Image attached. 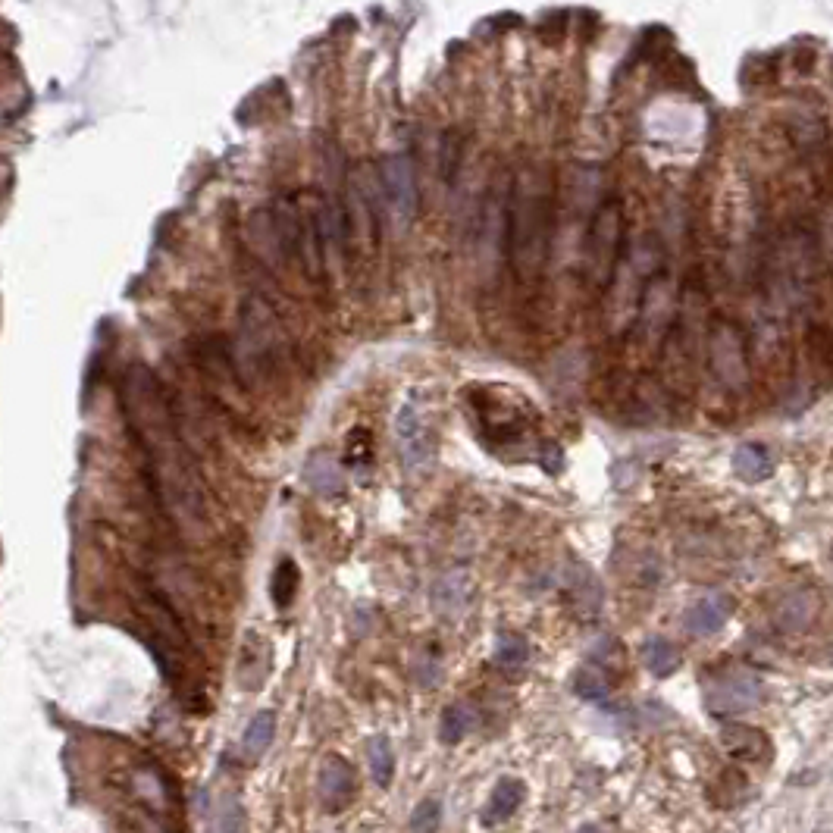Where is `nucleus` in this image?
Returning <instances> with one entry per match:
<instances>
[{
  "label": "nucleus",
  "instance_id": "nucleus-1",
  "mask_svg": "<svg viewBox=\"0 0 833 833\" xmlns=\"http://www.w3.org/2000/svg\"><path fill=\"white\" fill-rule=\"evenodd\" d=\"M123 414L145 458L148 480L163 508L182 517H204V492L188 448L176 433V420L163 386L148 367H132L123 379Z\"/></svg>",
  "mask_w": 833,
  "mask_h": 833
},
{
  "label": "nucleus",
  "instance_id": "nucleus-2",
  "mask_svg": "<svg viewBox=\"0 0 833 833\" xmlns=\"http://www.w3.org/2000/svg\"><path fill=\"white\" fill-rule=\"evenodd\" d=\"M552 245V195L539 170H523L508 192V260L517 276L542 270Z\"/></svg>",
  "mask_w": 833,
  "mask_h": 833
},
{
  "label": "nucleus",
  "instance_id": "nucleus-3",
  "mask_svg": "<svg viewBox=\"0 0 833 833\" xmlns=\"http://www.w3.org/2000/svg\"><path fill=\"white\" fill-rule=\"evenodd\" d=\"M621 238H624V210L617 201H608L592 217L583 242V276L595 289H605L611 282L617 260H621Z\"/></svg>",
  "mask_w": 833,
  "mask_h": 833
},
{
  "label": "nucleus",
  "instance_id": "nucleus-4",
  "mask_svg": "<svg viewBox=\"0 0 833 833\" xmlns=\"http://www.w3.org/2000/svg\"><path fill=\"white\" fill-rule=\"evenodd\" d=\"M379 182H383V198L389 217L398 223V229H408L420 210V192H417V176L414 163L408 154H386L379 160Z\"/></svg>",
  "mask_w": 833,
  "mask_h": 833
},
{
  "label": "nucleus",
  "instance_id": "nucleus-5",
  "mask_svg": "<svg viewBox=\"0 0 833 833\" xmlns=\"http://www.w3.org/2000/svg\"><path fill=\"white\" fill-rule=\"evenodd\" d=\"M279 354V320L260 298H248L242 307V357L251 367L276 361Z\"/></svg>",
  "mask_w": 833,
  "mask_h": 833
},
{
  "label": "nucleus",
  "instance_id": "nucleus-6",
  "mask_svg": "<svg viewBox=\"0 0 833 833\" xmlns=\"http://www.w3.org/2000/svg\"><path fill=\"white\" fill-rule=\"evenodd\" d=\"M765 696L761 680L749 671H727L705 683V708L711 714H743Z\"/></svg>",
  "mask_w": 833,
  "mask_h": 833
},
{
  "label": "nucleus",
  "instance_id": "nucleus-7",
  "mask_svg": "<svg viewBox=\"0 0 833 833\" xmlns=\"http://www.w3.org/2000/svg\"><path fill=\"white\" fill-rule=\"evenodd\" d=\"M708 361L714 376L721 379L724 386L740 389L746 383V351H743V339L740 332L727 323H718L708 336Z\"/></svg>",
  "mask_w": 833,
  "mask_h": 833
},
{
  "label": "nucleus",
  "instance_id": "nucleus-8",
  "mask_svg": "<svg viewBox=\"0 0 833 833\" xmlns=\"http://www.w3.org/2000/svg\"><path fill=\"white\" fill-rule=\"evenodd\" d=\"M395 433H398V445H401L398 455H401L404 470H417L420 464H426L433 445H430V436H426V423L417 411V404H404L398 411Z\"/></svg>",
  "mask_w": 833,
  "mask_h": 833
},
{
  "label": "nucleus",
  "instance_id": "nucleus-9",
  "mask_svg": "<svg viewBox=\"0 0 833 833\" xmlns=\"http://www.w3.org/2000/svg\"><path fill=\"white\" fill-rule=\"evenodd\" d=\"M354 796V771L345 758L329 755L320 768V799L326 812H342Z\"/></svg>",
  "mask_w": 833,
  "mask_h": 833
},
{
  "label": "nucleus",
  "instance_id": "nucleus-10",
  "mask_svg": "<svg viewBox=\"0 0 833 833\" xmlns=\"http://www.w3.org/2000/svg\"><path fill=\"white\" fill-rule=\"evenodd\" d=\"M523 796H527V787L517 780V777H502L495 783V790L492 796L486 799L483 805V824L486 827H498V824H505L517 808L523 805Z\"/></svg>",
  "mask_w": 833,
  "mask_h": 833
},
{
  "label": "nucleus",
  "instance_id": "nucleus-11",
  "mask_svg": "<svg viewBox=\"0 0 833 833\" xmlns=\"http://www.w3.org/2000/svg\"><path fill=\"white\" fill-rule=\"evenodd\" d=\"M730 617V602L721 599V595H711V599H699L696 605H689L683 614V627L689 636H714Z\"/></svg>",
  "mask_w": 833,
  "mask_h": 833
},
{
  "label": "nucleus",
  "instance_id": "nucleus-12",
  "mask_svg": "<svg viewBox=\"0 0 833 833\" xmlns=\"http://www.w3.org/2000/svg\"><path fill=\"white\" fill-rule=\"evenodd\" d=\"M304 483L311 486L323 498H339L345 492V476L339 461L326 455V451H314L304 464Z\"/></svg>",
  "mask_w": 833,
  "mask_h": 833
},
{
  "label": "nucleus",
  "instance_id": "nucleus-13",
  "mask_svg": "<svg viewBox=\"0 0 833 833\" xmlns=\"http://www.w3.org/2000/svg\"><path fill=\"white\" fill-rule=\"evenodd\" d=\"M815 617H818V599H815V592H808V589H796L790 595H783V602L777 605V627L787 633L805 630Z\"/></svg>",
  "mask_w": 833,
  "mask_h": 833
},
{
  "label": "nucleus",
  "instance_id": "nucleus-14",
  "mask_svg": "<svg viewBox=\"0 0 833 833\" xmlns=\"http://www.w3.org/2000/svg\"><path fill=\"white\" fill-rule=\"evenodd\" d=\"M733 473L746 483H761L774 473V461L765 445H740L733 451Z\"/></svg>",
  "mask_w": 833,
  "mask_h": 833
},
{
  "label": "nucleus",
  "instance_id": "nucleus-15",
  "mask_svg": "<svg viewBox=\"0 0 833 833\" xmlns=\"http://www.w3.org/2000/svg\"><path fill=\"white\" fill-rule=\"evenodd\" d=\"M245 827V808L238 796L223 793L207 812V830L204 833H242Z\"/></svg>",
  "mask_w": 833,
  "mask_h": 833
},
{
  "label": "nucleus",
  "instance_id": "nucleus-16",
  "mask_svg": "<svg viewBox=\"0 0 833 833\" xmlns=\"http://www.w3.org/2000/svg\"><path fill=\"white\" fill-rule=\"evenodd\" d=\"M476 721H480V714H476V708L470 702H458V705H448L445 714H442V721H439V740L442 743H461L464 736L476 727Z\"/></svg>",
  "mask_w": 833,
  "mask_h": 833
},
{
  "label": "nucleus",
  "instance_id": "nucleus-17",
  "mask_svg": "<svg viewBox=\"0 0 833 833\" xmlns=\"http://www.w3.org/2000/svg\"><path fill=\"white\" fill-rule=\"evenodd\" d=\"M642 664H646L655 677H671L680 668V652L671 639L652 636V639H646V646H642Z\"/></svg>",
  "mask_w": 833,
  "mask_h": 833
},
{
  "label": "nucleus",
  "instance_id": "nucleus-18",
  "mask_svg": "<svg viewBox=\"0 0 833 833\" xmlns=\"http://www.w3.org/2000/svg\"><path fill=\"white\" fill-rule=\"evenodd\" d=\"M273 733H276V714L273 711H257L251 724L245 727V736H242V752L245 758H260L270 743H273Z\"/></svg>",
  "mask_w": 833,
  "mask_h": 833
},
{
  "label": "nucleus",
  "instance_id": "nucleus-19",
  "mask_svg": "<svg viewBox=\"0 0 833 833\" xmlns=\"http://www.w3.org/2000/svg\"><path fill=\"white\" fill-rule=\"evenodd\" d=\"M567 589H570V599H574V605L583 614H595L602 608V586L586 567H577L574 574L567 577Z\"/></svg>",
  "mask_w": 833,
  "mask_h": 833
},
{
  "label": "nucleus",
  "instance_id": "nucleus-20",
  "mask_svg": "<svg viewBox=\"0 0 833 833\" xmlns=\"http://www.w3.org/2000/svg\"><path fill=\"white\" fill-rule=\"evenodd\" d=\"M721 743L727 746V752L740 755V758H758V755H768V740L752 727H740L733 724L721 733Z\"/></svg>",
  "mask_w": 833,
  "mask_h": 833
},
{
  "label": "nucleus",
  "instance_id": "nucleus-21",
  "mask_svg": "<svg viewBox=\"0 0 833 833\" xmlns=\"http://www.w3.org/2000/svg\"><path fill=\"white\" fill-rule=\"evenodd\" d=\"M467 599H470V583H467L464 574H451V577H445V580L436 586V608H439L442 614H458V611H464Z\"/></svg>",
  "mask_w": 833,
  "mask_h": 833
},
{
  "label": "nucleus",
  "instance_id": "nucleus-22",
  "mask_svg": "<svg viewBox=\"0 0 833 833\" xmlns=\"http://www.w3.org/2000/svg\"><path fill=\"white\" fill-rule=\"evenodd\" d=\"M530 658V646L527 639L517 633H502L495 639V664L505 671H520Z\"/></svg>",
  "mask_w": 833,
  "mask_h": 833
},
{
  "label": "nucleus",
  "instance_id": "nucleus-23",
  "mask_svg": "<svg viewBox=\"0 0 833 833\" xmlns=\"http://www.w3.org/2000/svg\"><path fill=\"white\" fill-rule=\"evenodd\" d=\"M298 583H301V574H298L295 561H292V558L279 561L276 574H273V586H270V592H273V605H276V608H289V605L295 602Z\"/></svg>",
  "mask_w": 833,
  "mask_h": 833
},
{
  "label": "nucleus",
  "instance_id": "nucleus-24",
  "mask_svg": "<svg viewBox=\"0 0 833 833\" xmlns=\"http://www.w3.org/2000/svg\"><path fill=\"white\" fill-rule=\"evenodd\" d=\"M367 758H370V774H373V780L379 783V787H389L392 774H395V752H392V746H389L386 736H376V740H370Z\"/></svg>",
  "mask_w": 833,
  "mask_h": 833
},
{
  "label": "nucleus",
  "instance_id": "nucleus-25",
  "mask_svg": "<svg viewBox=\"0 0 833 833\" xmlns=\"http://www.w3.org/2000/svg\"><path fill=\"white\" fill-rule=\"evenodd\" d=\"M574 693L583 696L586 702H605L608 693H611V680L602 668H595V664H589V668L577 671L574 677Z\"/></svg>",
  "mask_w": 833,
  "mask_h": 833
},
{
  "label": "nucleus",
  "instance_id": "nucleus-26",
  "mask_svg": "<svg viewBox=\"0 0 833 833\" xmlns=\"http://www.w3.org/2000/svg\"><path fill=\"white\" fill-rule=\"evenodd\" d=\"M442 824V805L436 799H423L411 815V833H436Z\"/></svg>",
  "mask_w": 833,
  "mask_h": 833
},
{
  "label": "nucleus",
  "instance_id": "nucleus-27",
  "mask_svg": "<svg viewBox=\"0 0 833 833\" xmlns=\"http://www.w3.org/2000/svg\"><path fill=\"white\" fill-rule=\"evenodd\" d=\"M574 833H605V830L595 827V824H586V827H580V830H574Z\"/></svg>",
  "mask_w": 833,
  "mask_h": 833
}]
</instances>
